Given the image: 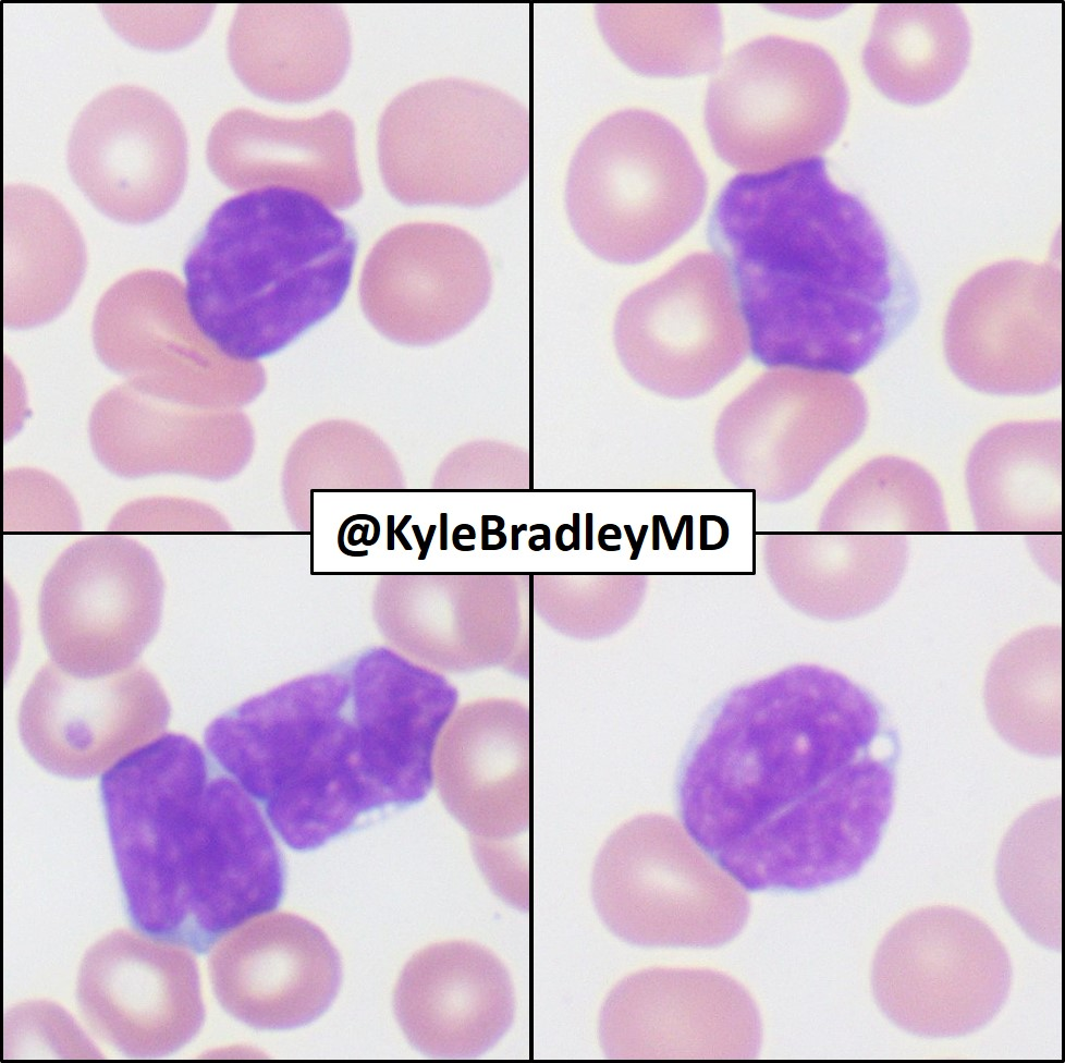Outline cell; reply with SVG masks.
<instances>
[{
	"label": "cell",
	"mask_w": 1065,
	"mask_h": 1063,
	"mask_svg": "<svg viewBox=\"0 0 1065 1063\" xmlns=\"http://www.w3.org/2000/svg\"><path fill=\"white\" fill-rule=\"evenodd\" d=\"M898 744L844 674L794 664L719 696L681 757L684 830L748 890L809 891L856 875L891 816Z\"/></svg>",
	"instance_id": "cell-1"
},
{
	"label": "cell",
	"mask_w": 1065,
	"mask_h": 1063,
	"mask_svg": "<svg viewBox=\"0 0 1065 1063\" xmlns=\"http://www.w3.org/2000/svg\"><path fill=\"white\" fill-rule=\"evenodd\" d=\"M456 702L444 676L378 649L247 699L204 740L281 839L307 851L374 810L420 802Z\"/></svg>",
	"instance_id": "cell-2"
},
{
	"label": "cell",
	"mask_w": 1065,
	"mask_h": 1063,
	"mask_svg": "<svg viewBox=\"0 0 1065 1063\" xmlns=\"http://www.w3.org/2000/svg\"><path fill=\"white\" fill-rule=\"evenodd\" d=\"M708 240L733 277L751 354L767 367L855 374L918 311L906 262L820 156L734 176Z\"/></svg>",
	"instance_id": "cell-3"
},
{
	"label": "cell",
	"mask_w": 1065,
	"mask_h": 1063,
	"mask_svg": "<svg viewBox=\"0 0 1065 1063\" xmlns=\"http://www.w3.org/2000/svg\"><path fill=\"white\" fill-rule=\"evenodd\" d=\"M100 790L127 912L143 933L204 953L279 904L283 858L259 807L186 735L136 748Z\"/></svg>",
	"instance_id": "cell-4"
},
{
	"label": "cell",
	"mask_w": 1065,
	"mask_h": 1063,
	"mask_svg": "<svg viewBox=\"0 0 1065 1063\" xmlns=\"http://www.w3.org/2000/svg\"><path fill=\"white\" fill-rule=\"evenodd\" d=\"M356 252L354 229L316 196L241 193L215 209L184 260L187 314L224 357L270 356L338 308Z\"/></svg>",
	"instance_id": "cell-5"
},
{
	"label": "cell",
	"mask_w": 1065,
	"mask_h": 1063,
	"mask_svg": "<svg viewBox=\"0 0 1065 1063\" xmlns=\"http://www.w3.org/2000/svg\"><path fill=\"white\" fill-rule=\"evenodd\" d=\"M529 113L502 90L463 78L419 83L382 113L378 156L406 205L488 206L529 173Z\"/></svg>",
	"instance_id": "cell-6"
},
{
	"label": "cell",
	"mask_w": 1065,
	"mask_h": 1063,
	"mask_svg": "<svg viewBox=\"0 0 1065 1063\" xmlns=\"http://www.w3.org/2000/svg\"><path fill=\"white\" fill-rule=\"evenodd\" d=\"M707 197L706 175L665 118L625 109L599 122L568 169L566 211L578 239L615 264L646 261L684 235Z\"/></svg>",
	"instance_id": "cell-7"
},
{
	"label": "cell",
	"mask_w": 1065,
	"mask_h": 1063,
	"mask_svg": "<svg viewBox=\"0 0 1065 1063\" xmlns=\"http://www.w3.org/2000/svg\"><path fill=\"white\" fill-rule=\"evenodd\" d=\"M592 900L608 929L639 946H719L744 927L749 901L670 817L638 816L604 842Z\"/></svg>",
	"instance_id": "cell-8"
},
{
	"label": "cell",
	"mask_w": 1065,
	"mask_h": 1063,
	"mask_svg": "<svg viewBox=\"0 0 1065 1063\" xmlns=\"http://www.w3.org/2000/svg\"><path fill=\"white\" fill-rule=\"evenodd\" d=\"M847 110L844 77L823 48L769 35L720 64L705 120L719 156L754 172L819 156L841 133Z\"/></svg>",
	"instance_id": "cell-9"
},
{
	"label": "cell",
	"mask_w": 1065,
	"mask_h": 1063,
	"mask_svg": "<svg viewBox=\"0 0 1065 1063\" xmlns=\"http://www.w3.org/2000/svg\"><path fill=\"white\" fill-rule=\"evenodd\" d=\"M1008 954L992 929L967 911L931 906L883 937L871 986L882 1013L920 1037L950 1038L987 1025L1007 999Z\"/></svg>",
	"instance_id": "cell-10"
},
{
	"label": "cell",
	"mask_w": 1065,
	"mask_h": 1063,
	"mask_svg": "<svg viewBox=\"0 0 1065 1063\" xmlns=\"http://www.w3.org/2000/svg\"><path fill=\"white\" fill-rule=\"evenodd\" d=\"M163 581L151 552L122 535L69 547L45 578L39 626L59 668L79 677L132 667L158 631Z\"/></svg>",
	"instance_id": "cell-11"
},
{
	"label": "cell",
	"mask_w": 1065,
	"mask_h": 1063,
	"mask_svg": "<svg viewBox=\"0 0 1065 1063\" xmlns=\"http://www.w3.org/2000/svg\"><path fill=\"white\" fill-rule=\"evenodd\" d=\"M614 344L628 374L650 391L691 398L712 389L747 353L723 264L691 254L635 290L617 310Z\"/></svg>",
	"instance_id": "cell-12"
},
{
	"label": "cell",
	"mask_w": 1065,
	"mask_h": 1063,
	"mask_svg": "<svg viewBox=\"0 0 1065 1063\" xmlns=\"http://www.w3.org/2000/svg\"><path fill=\"white\" fill-rule=\"evenodd\" d=\"M1061 271L1023 260L993 264L954 296L944 347L974 390L1030 395L1061 382Z\"/></svg>",
	"instance_id": "cell-13"
},
{
	"label": "cell",
	"mask_w": 1065,
	"mask_h": 1063,
	"mask_svg": "<svg viewBox=\"0 0 1065 1063\" xmlns=\"http://www.w3.org/2000/svg\"><path fill=\"white\" fill-rule=\"evenodd\" d=\"M73 181L107 216L146 222L179 198L187 176V138L173 108L135 85L102 91L78 114L68 143Z\"/></svg>",
	"instance_id": "cell-14"
},
{
	"label": "cell",
	"mask_w": 1065,
	"mask_h": 1063,
	"mask_svg": "<svg viewBox=\"0 0 1065 1063\" xmlns=\"http://www.w3.org/2000/svg\"><path fill=\"white\" fill-rule=\"evenodd\" d=\"M492 288L489 259L468 232L440 222L396 227L370 252L362 277L366 315L394 341L427 345L468 326Z\"/></svg>",
	"instance_id": "cell-15"
},
{
	"label": "cell",
	"mask_w": 1065,
	"mask_h": 1063,
	"mask_svg": "<svg viewBox=\"0 0 1065 1063\" xmlns=\"http://www.w3.org/2000/svg\"><path fill=\"white\" fill-rule=\"evenodd\" d=\"M170 714L162 687L142 665L79 677L48 662L22 700L19 728L25 748L47 771L87 779L158 735Z\"/></svg>",
	"instance_id": "cell-16"
},
{
	"label": "cell",
	"mask_w": 1065,
	"mask_h": 1063,
	"mask_svg": "<svg viewBox=\"0 0 1065 1063\" xmlns=\"http://www.w3.org/2000/svg\"><path fill=\"white\" fill-rule=\"evenodd\" d=\"M599 1036L610 1059H745L757 1054L761 1026L752 999L727 976L653 968L612 989Z\"/></svg>",
	"instance_id": "cell-17"
},
{
	"label": "cell",
	"mask_w": 1065,
	"mask_h": 1063,
	"mask_svg": "<svg viewBox=\"0 0 1065 1063\" xmlns=\"http://www.w3.org/2000/svg\"><path fill=\"white\" fill-rule=\"evenodd\" d=\"M182 948L123 930L86 953L77 983L79 1006L93 1028L121 1052L136 1058L170 1054L201 1027L198 968Z\"/></svg>",
	"instance_id": "cell-18"
},
{
	"label": "cell",
	"mask_w": 1065,
	"mask_h": 1063,
	"mask_svg": "<svg viewBox=\"0 0 1065 1063\" xmlns=\"http://www.w3.org/2000/svg\"><path fill=\"white\" fill-rule=\"evenodd\" d=\"M209 974L221 1006L258 1029H291L323 1014L342 966L325 932L294 914L257 918L213 948Z\"/></svg>",
	"instance_id": "cell-19"
},
{
	"label": "cell",
	"mask_w": 1065,
	"mask_h": 1063,
	"mask_svg": "<svg viewBox=\"0 0 1065 1063\" xmlns=\"http://www.w3.org/2000/svg\"><path fill=\"white\" fill-rule=\"evenodd\" d=\"M529 710L510 698L466 705L438 743L434 777L472 848H528Z\"/></svg>",
	"instance_id": "cell-20"
},
{
	"label": "cell",
	"mask_w": 1065,
	"mask_h": 1063,
	"mask_svg": "<svg viewBox=\"0 0 1065 1063\" xmlns=\"http://www.w3.org/2000/svg\"><path fill=\"white\" fill-rule=\"evenodd\" d=\"M393 1009L408 1041L421 1053L472 1059L486 1053L511 1027V977L488 949L467 941L417 952L397 980Z\"/></svg>",
	"instance_id": "cell-21"
},
{
	"label": "cell",
	"mask_w": 1065,
	"mask_h": 1063,
	"mask_svg": "<svg viewBox=\"0 0 1065 1063\" xmlns=\"http://www.w3.org/2000/svg\"><path fill=\"white\" fill-rule=\"evenodd\" d=\"M206 157L233 190L292 187L335 208L353 205L363 191L353 122L339 110L280 119L233 109L212 126Z\"/></svg>",
	"instance_id": "cell-22"
},
{
	"label": "cell",
	"mask_w": 1065,
	"mask_h": 1063,
	"mask_svg": "<svg viewBox=\"0 0 1065 1063\" xmlns=\"http://www.w3.org/2000/svg\"><path fill=\"white\" fill-rule=\"evenodd\" d=\"M231 65L253 93L301 102L330 91L351 57L350 29L334 4H242L228 35Z\"/></svg>",
	"instance_id": "cell-23"
},
{
	"label": "cell",
	"mask_w": 1065,
	"mask_h": 1063,
	"mask_svg": "<svg viewBox=\"0 0 1065 1063\" xmlns=\"http://www.w3.org/2000/svg\"><path fill=\"white\" fill-rule=\"evenodd\" d=\"M966 481L977 532L1023 535L1032 549L1061 535V421H1013L972 448Z\"/></svg>",
	"instance_id": "cell-24"
},
{
	"label": "cell",
	"mask_w": 1065,
	"mask_h": 1063,
	"mask_svg": "<svg viewBox=\"0 0 1065 1063\" xmlns=\"http://www.w3.org/2000/svg\"><path fill=\"white\" fill-rule=\"evenodd\" d=\"M868 408L860 388L840 375L784 368L760 376L726 408L725 443H803L821 460L837 454L864 431Z\"/></svg>",
	"instance_id": "cell-25"
},
{
	"label": "cell",
	"mask_w": 1065,
	"mask_h": 1063,
	"mask_svg": "<svg viewBox=\"0 0 1065 1063\" xmlns=\"http://www.w3.org/2000/svg\"><path fill=\"white\" fill-rule=\"evenodd\" d=\"M970 46L969 25L958 5L886 3L876 12L862 62L888 98L925 105L958 82Z\"/></svg>",
	"instance_id": "cell-26"
},
{
	"label": "cell",
	"mask_w": 1065,
	"mask_h": 1063,
	"mask_svg": "<svg viewBox=\"0 0 1065 1063\" xmlns=\"http://www.w3.org/2000/svg\"><path fill=\"white\" fill-rule=\"evenodd\" d=\"M1061 631L1039 627L1011 640L990 665L989 718L1011 745L1036 756L1061 752Z\"/></svg>",
	"instance_id": "cell-27"
},
{
	"label": "cell",
	"mask_w": 1065,
	"mask_h": 1063,
	"mask_svg": "<svg viewBox=\"0 0 1065 1063\" xmlns=\"http://www.w3.org/2000/svg\"><path fill=\"white\" fill-rule=\"evenodd\" d=\"M98 460L113 474L216 477L227 469L222 440L207 419L137 407H103L91 421Z\"/></svg>",
	"instance_id": "cell-28"
},
{
	"label": "cell",
	"mask_w": 1065,
	"mask_h": 1063,
	"mask_svg": "<svg viewBox=\"0 0 1065 1063\" xmlns=\"http://www.w3.org/2000/svg\"><path fill=\"white\" fill-rule=\"evenodd\" d=\"M596 13L611 49L641 74L693 75L719 64L723 38L713 4H599Z\"/></svg>",
	"instance_id": "cell-29"
},
{
	"label": "cell",
	"mask_w": 1065,
	"mask_h": 1063,
	"mask_svg": "<svg viewBox=\"0 0 1065 1063\" xmlns=\"http://www.w3.org/2000/svg\"><path fill=\"white\" fill-rule=\"evenodd\" d=\"M841 505L854 527L908 537L948 532L942 493L933 477L897 456L866 464L852 479Z\"/></svg>",
	"instance_id": "cell-30"
},
{
	"label": "cell",
	"mask_w": 1065,
	"mask_h": 1063,
	"mask_svg": "<svg viewBox=\"0 0 1065 1063\" xmlns=\"http://www.w3.org/2000/svg\"><path fill=\"white\" fill-rule=\"evenodd\" d=\"M112 27L133 45L147 49H173L186 45L204 29L210 5L144 9L143 5H103Z\"/></svg>",
	"instance_id": "cell-31"
},
{
	"label": "cell",
	"mask_w": 1065,
	"mask_h": 1063,
	"mask_svg": "<svg viewBox=\"0 0 1065 1063\" xmlns=\"http://www.w3.org/2000/svg\"><path fill=\"white\" fill-rule=\"evenodd\" d=\"M611 527H612L611 524H607V525H604V526L601 527V529L599 530V534H598V541H599V546L603 550H607V551H616V550H620L621 549L620 546H607L605 542H604V539H620L621 538V534L605 535V530H608Z\"/></svg>",
	"instance_id": "cell-32"
},
{
	"label": "cell",
	"mask_w": 1065,
	"mask_h": 1063,
	"mask_svg": "<svg viewBox=\"0 0 1065 1063\" xmlns=\"http://www.w3.org/2000/svg\"><path fill=\"white\" fill-rule=\"evenodd\" d=\"M461 529H462V525H458L454 529V532H453V545H454V547L457 550H461V551H472V550H474L475 549V546L474 545H472V546H461L458 540L460 539H475L476 536L475 535H470V534L469 535H460V530Z\"/></svg>",
	"instance_id": "cell-33"
},
{
	"label": "cell",
	"mask_w": 1065,
	"mask_h": 1063,
	"mask_svg": "<svg viewBox=\"0 0 1065 1063\" xmlns=\"http://www.w3.org/2000/svg\"><path fill=\"white\" fill-rule=\"evenodd\" d=\"M411 518H412V515H409V514L408 515H405L402 518V521L400 522V524L397 525V527L394 529L395 536L397 537V539L400 540V542L402 543V546L406 550H412V546L407 541L406 537L403 535L402 529L405 527V525L407 524V522Z\"/></svg>",
	"instance_id": "cell-34"
},
{
	"label": "cell",
	"mask_w": 1065,
	"mask_h": 1063,
	"mask_svg": "<svg viewBox=\"0 0 1065 1063\" xmlns=\"http://www.w3.org/2000/svg\"><path fill=\"white\" fill-rule=\"evenodd\" d=\"M565 529H568V530H571V532H572V530H573V527H572V526H570L568 524H563V525H561V526H560V527L558 528V530H556V536H555V540H556V546H558V547H559V549H561L562 551H568V550H571V549L573 548V543H571V545H568V546H565V545L563 543V538H562V536H563V533H564V530H565Z\"/></svg>",
	"instance_id": "cell-35"
},
{
	"label": "cell",
	"mask_w": 1065,
	"mask_h": 1063,
	"mask_svg": "<svg viewBox=\"0 0 1065 1063\" xmlns=\"http://www.w3.org/2000/svg\"><path fill=\"white\" fill-rule=\"evenodd\" d=\"M592 522H593L592 514L591 513H587L586 514V549L587 550H591L592 549V546H593V543H592V528H593L592 524L593 523Z\"/></svg>",
	"instance_id": "cell-36"
},
{
	"label": "cell",
	"mask_w": 1065,
	"mask_h": 1063,
	"mask_svg": "<svg viewBox=\"0 0 1065 1063\" xmlns=\"http://www.w3.org/2000/svg\"><path fill=\"white\" fill-rule=\"evenodd\" d=\"M446 518H448V515L445 513H442L440 515V521H441L440 549L441 550H446L448 549V541H446L448 540V535H446L448 524H446Z\"/></svg>",
	"instance_id": "cell-37"
},
{
	"label": "cell",
	"mask_w": 1065,
	"mask_h": 1063,
	"mask_svg": "<svg viewBox=\"0 0 1065 1063\" xmlns=\"http://www.w3.org/2000/svg\"><path fill=\"white\" fill-rule=\"evenodd\" d=\"M573 548L579 550V514H573Z\"/></svg>",
	"instance_id": "cell-38"
},
{
	"label": "cell",
	"mask_w": 1065,
	"mask_h": 1063,
	"mask_svg": "<svg viewBox=\"0 0 1065 1063\" xmlns=\"http://www.w3.org/2000/svg\"><path fill=\"white\" fill-rule=\"evenodd\" d=\"M434 530H436V525H430L429 530H428V534H427V537H426L425 542H424V547L420 549V553L418 555V560H425L426 559V555L428 553V549L430 547V543H431V540H432Z\"/></svg>",
	"instance_id": "cell-39"
},
{
	"label": "cell",
	"mask_w": 1065,
	"mask_h": 1063,
	"mask_svg": "<svg viewBox=\"0 0 1065 1063\" xmlns=\"http://www.w3.org/2000/svg\"><path fill=\"white\" fill-rule=\"evenodd\" d=\"M394 529H395L394 528V516L393 515H389L388 516V550H393L394 549V540H393L394 535H395Z\"/></svg>",
	"instance_id": "cell-40"
},
{
	"label": "cell",
	"mask_w": 1065,
	"mask_h": 1063,
	"mask_svg": "<svg viewBox=\"0 0 1065 1063\" xmlns=\"http://www.w3.org/2000/svg\"><path fill=\"white\" fill-rule=\"evenodd\" d=\"M526 524H522L519 527L512 525V550L518 549V535L521 532L526 530Z\"/></svg>",
	"instance_id": "cell-41"
},
{
	"label": "cell",
	"mask_w": 1065,
	"mask_h": 1063,
	"mask_svg": "<svg viewBox=\"0 0 1065 1063\" xmlns=\"http://www.w3.org/2000/svg\"><path fill=\"white\" fill-rule=\"evenodd\" d=\"M538 528H541L543 530V536H544L543 546H544V549L546 550H550V528L547 525H544V524H536V525H532L530 527V530L532 532V530L538 529Z\"/></svg>",
	"instance_id": "cell-42"
},
{
	"label": "cell",
	"mask_w": 1065,
	"mask_h": 1063,
	"mask_svg": "<svg viewBox=\"0 0 1065 1063\" xmlns=\"http://www.w3.org/2000/svg\"><path fill=\"white\" fill-rule=\"evenodd\" d=\"M646 530H647V526H642L641 533L639 535V539H638V541L636 543V548H635V550H634V552H633V554L631 557L632 560H636L637 557H638L639 549H640V546L642 543V539H644V536H645Z\"/></svg>",
	"instance_id": "cell-43"
},
{
	"label": "cell",
	"mask_w": 1065,
	"mask_h": 1063,
	"mask_svg": "<svg viewBox=\"0 0 1065 1063\" xmlns=\"http://www.w3.org/2000/svg\"><path fill=\"white\" fill-rule=\"evenodd\" d=\"M368 528H369L368 524L364 525V527L360 529L363 532L362 537L358 540L354 541L352 546H357L360 542H363L366 546H369V541L366 538Z\"/></svg>",
	"instance_id": "cell-44"
},
{
	"label": "cell",
	"mask_w": 1065,
	"mask_h": 1063,
	"mask_svg": "<svg viewBox=\"0 0 1065 1063\" xmlns=\"http://www.w3.org/2000/svg\"><path fill=\"white\" fill-rule=\"evenodd\" d=\"M413 530H414V533H415V537H416V539H417V542H418V545H419V548L421 549V548L424 547V542H425V540H424V538H423V536H421V533H420V529H419V526H418V525H413Z\"/></svg>",
	"instance_id": "cell-45"
},
{
	"label": "cell",
	"mask_w": 1065,
	"mask_h": 1063,
	"mask_svg": "<svg viewBox=\"0 0 1065 1063\" xmlns=\"http://www.w3.org/2000/svg\"><path fill=\"white\" fill-rule=\"evenodd\" d=\"M625 529H626L627 536L629 538V541H631V543H632V546H633V548L635 550V548H636V541H635V538H634L632 528H631V526L625 525Z\"/></svg>",
	"instance_id": "cell-46"
}]
</instances>
